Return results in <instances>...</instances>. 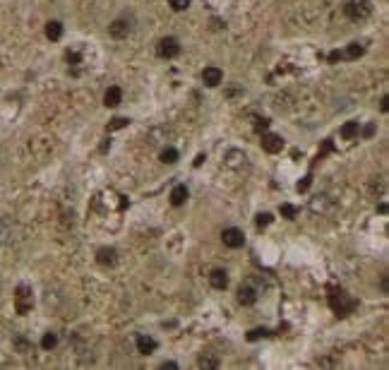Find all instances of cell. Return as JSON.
Instances as JSON below:
<instances>
[{"instance_id": "1", "label": "cell", "mask_w": 389, "mask_h": 370, "mask_svg": "<svg viewBox=\"0 0 389 370\" xmlns=\"http://www.w3.org/2000/svg\"><path fill=\"white\" fill-rule=\"evenodd\" d=\"M329 305H332V310L336 315H348L353 308H356V301L348 296V293H344V291H334L332 296H329Z\"/></svg>"}, {"instance_id": "2", "label": "cell", "mask_w": 389, "mask_h": 370, "mask_svg": "<svg viewBox=\"0 0 389 370\" xmlns=\"http://www.w3.org/2000/svg\"><path fill=\"white\" fill-rule=\"evenodd\" d=\"M344 12H346V17H348V20L361 22V20H365V17L372 12V7H370V2H367V0H348V2L344 5Z\"/></svg>"}, {"instance_id": "3", "label": "cell", "mask_w": 389, "mask_h": 370, "mask_svg": "<svg viewBox=\"0 0 389 370\" xmlns=\"http://www.w3.org/2000/svg\"><path fill=\"white\" fill-rule=\"evenodd\" d=\"M34 305V293L27 284H20L17 286V296H15V310L17 315H27Z\"/></svg>"}, {"instance_id": "4", "label": "cell", "mask_w": 389, "mask_h": 370, "mask_svg": "<svg viewBox=\"0 0 389 370\" xmlns=\"http://www.w3.org/2000/svg\"><path fill=\"white\" fill-rule=\"evenodd\" d=\"M221 240H223V245L226 248H243V243H245V236H243V231L240 228H223V233H221Z\"/></svg>"}, {"instance_id": "5", "label": "cell", "mask_w": 389, "mask_h": 370, "mask_svg": "<svg viewBox=\"0 0 389 370\" xmlns=\"http://www.w3.org/2000/svg\"><path fill=\"white\" fill-rule=\"evenodd\" d=\"M130 20L128 17H118V20H113L111 24H108V34H111L113 39H128L130 36Z\"/></svg>"}, {"instance_id": "6", "label": "cell", "mask_w": 389, "mask_h": 370, "mask_svg": "<svg viewBox=\"0 0 389 370\" xmlns=\"http://www.w3.org/2000/svg\"><path fill=\"white\" fill-rule=\"evenodd\" d=\"M159 56L166 58V60H171V58H175L178 53H180V44H178V39H173V36H166V39H161L159 41Z\"/></svg>"}, {"instance_id": "7", "label": "cell", "mask_w": 389, "mask_h": 370, "mask_svg": "<svg viewBox=\"0 0 389 370\" xmlns=\"http://www.w3.org/2000/svg\"><path fill=\"white\" fill-rule=\"evenodd\" d=\"M223 80V72L216 67V65H209V67H204L202 70V82L207 87H219Z\"/></svg>"}, {"instance_id": "8", "label": "cell", "mask_w": 389, "mask_h": 370, "mask_svg": "<svg viewBox=\"0 0 389 370\" xmlns=\"http://www.w3.org/2000/svg\"><path fill=\"white\" fill-rule=\"evenodd\" d=\"M223 161H226V166H228V169H243V166H245V161H248V156H245L240 149H228V152H226V156H223Z\"/></svg>"}, {"instance_id": "9", "label": "cell", "mask_w": 389, "mask_h": 370, "mask_svg": "<svg viewBox=\"0 0 389 370\" xmlns=\"http://www.w3.org/2000/svg\"><path fill=\"white\" fill-rule=\"evenodd\" d=\"M262 149H264V152H269V154L281 152V149H283V140H281V135L264 132V135H262Z\"/></svg>"}, {"instance_id": "10", "label": "cell", "mask_w": 389, "mask_h": 370, "mask_svg": "<svg viewBox=\"0 0 389 370\" xmlns=\"http://www.w3.org/2000/svg\"><path fill=\"white\" fill-rule=\"evenodd\" d=\"M238 303H240V305H255V303H257V288L250 284L240 286V288H238Z\"/></svg>"}, {"instance_id": "11", "label": "cell", "mask_w": 389, "mask_h": 370, "mask_svg": "<svg viewBox=\"0 0 389 370\" xmlns=\"http://www.w3.org/2000/svg\"><path fill=\"white\" fill-rule=\"evenodd\" d=\"M329 207H332V199L327 197V195H315V197L310 199V209L315 214H327Z\"/></svg>"}, {"instance_id": "12", "label": "cell", "mask_w": 389, "mask_h": 370, "mask_svg": "<svg viewBox=\"0 0 389 370\" xmlns=\"http://www.w3.org/2000/svg\"><path fill=\"white\" fill-rule=\"evenodd\" d=\"M120 101H123V89H120V87H108L106 94H104V104H106L108 109H115Z\"/></svg>"}, {"instance_id": "13", "label": "cell", "mask_w": 389, "mask_h": 370, "mask_svg": "<svg viewBox=\"0 0 389 370\" xmlns=\"http://www.w3.org/2000/svg\"><path fill=\"white\" fill-rule=\"evenodd\" d=\"M135 344H137V351L144 353V356L156 351V342H154L151 337H147V334H137V337H135Z\"/></svg>"}, {"instance_id": "14", "label": "cell", "mask_w": 389, "mask_h": 370, "mask_svg": "<svg viewBox=\"0 0 389 370\" xmlns=\"http://www.w3.org/2000/svg\"><path fill=\"white\" fill-rule=\"evenodd\" d=\"M209 284L214 286V288H219V291H223V288L228 286V274H226L223 269H214V272L209 274Z\"/></svg>"}, {"instance_id": "15", "label": "cell", "mask_w": 389, "mask_h": 370, "mask_svg": "<svg viewBox=\"0 0 389 370\" xmlns=\"http://www.w3.org/2000/svg\"><path fill=\"white\" fill-rule=\"evenodd\" d=\"M185 199H188V188H185V185H175V188L171 190V204H173V207L185 204Z\"/></svg>"}, {"instance_id": "16", "label": "cell", "mask_w": 389, "mask_h": 370, "mask_svg": "<svg viewBox=\"0 0 389 370\" xmlns=\"http://www.w3.org/2000/svg\"><path fill=\"white\" fill-rule=\"evenodd\" d=\"M115 257H118V253L113 248H99L96 250V260L101 264H115Z\"/></svg>"}, {"instance_id": "17", "label": "cell", "mask_w": 389, "mask_h": 370, "mask_svg": "<svg viewBox=\"0 0 389 370\" xmlns=\"http://www.w3.org/2000/svg\"><path fill=\"white\" fill-rule=\"evenodd\" d=\"M358 130H361V125H358L356 120H348V123L341 125V137H344V140H353V137L358 135Z\"/></svg>"}, {"instance_id": "18", "label": "cell", "mask_w": 389, "mask_h": 370, "mask_svg": "<svg viewBox=\"0 0 389 370\" xmlns=\"http://www.w3.org/2000/svg\"><path fill=\"white\" fill-rule=\"evenodd\" d=\"M46 36H48L51 41H58V39L63 36V24L56 22V20H53V22H48V24H46Z\"/></svg>"}, {"instance_id": "19", "label": "cell", "mask_w": 389, "mask_h": 370, "mask_svg": "<svg viewBox=\"0 0 389 370\" xmlns=\"http://www.w3.org/2000/svg\"><path fill=\"white\" fill-rule=\"evenodd\" d=\"M365 53V48H363L361 44H348V48L341 53V58H348V60H356V58H361Z\"/></svg>"}, {"instance_id": "20", "label": "cell", "mask_w": 389, "mask_h": 370, "mask_svg": "<svg viewBox=\"0 0 389 370\" xmlns=\"http://www.w3.org/2000/svg\"><path fill=\"white\" fill-rule=\"evenodd\" d=\"M178 149H173V147H164V152H161V161H166V164H175L178 161Z\"/></svg>"}, {"instance_id": "21", "label": "cell", "mask_w": 389, "mask_h": 370, "mask_svg": "<svg viewBox=\"0 0 389 370\" xmlns=\"http://www.w3.org/2000/svg\"><path fill=\"white\" fill-rule=\"evenodd\" d=\"M56 344H58V337L53 334V332H46V334H43V339H41V346H43L46 351L56 348Z\"/></svg>"}, {"instance_id": "22", "label": "cell", "mask_w": 389, "mask_h": 370, "mask_svg": "<svg viewBox=\"0 0 389 370\" xmlns=\"http://www.w3.org/2000/svg\"><path fill=\"white\" fill-rule=\"evenodd\" d=\"M264 337H272V332L269 329H252V332H248V342H257V339H264Z\"/></svg>"}, {"instance_id": "23", "label": "cell", "mask_w": 389, "mask_h": 370, "mask_svg": "<svg viewBox=\"0 0 389 370\" xmlns=\"http://www.w3.org/2000/svg\"><path fill=\"white\" fill-rule=\"evenodd\" d=\"M199 368L214 370V368H219V361H216V358H212V356H202V358H199Z\"/></svg>"}, {"instance_id": "24", "label": "cell", "mask_w": 389, "mask_h": 370, "mask_svg": "<svg viewBox=\"0 0 389 370\" xmlns=\"http://www.w3.org/2000/svg\"><path fill=\"white\" fill-rule=\"evenodd\" d=\"M128 123H130L128 118H120V115H118V118H113L111 123H108V132H113V130H123Z\"/></svg>"}, {"instance_id": "25", "label": "cell", "mask_w": 389, "mask_h": 370, "mask_svg": "<svg viewBox=\"0 0 389 370\" xmlns=\"http://www.w3.org/2000/svg\"><path fill=\"white\" fill-rule=\"evenodd\" d=\"M190 2H193V0H168L171 10H175V12H183V10H188V7H190Z\"/></svg>"}, {"instance_id": "26", "label": "cell", "mask_w": 389, "mask_h": 370, "mask_svg": "<svg viewBox=\"0 0 389 370\" xmlns=\"http://www.w3.org/2000/svg\"><path fill=\"white\" fill-rule=\"evenodd\" d=\"M281 214H283L286 219H296V217H298V209H296L293 204H281Z\"/></svg>"}, {"instance_id": "27", "label": "cell", "mask_w": 389, "mask_h": 370, "mask_svg": "<svg viewBox=\"0 0 389 370\" xmlns=\"http://www.w3.org/2000/svg\"><path fill=\"white\" fill-rule=\"evenodd\" d=\"M272 224V214H257V226H269Z\"/></svg>"}, {"instance_id": "28", "label": "cell", "mask_w": 389, "mask_h": 370, "mask_svg": "<svg viewBox=\"0 0 389 370\" xmlns=\"http://www.w3.org/2000/svg\"><path fill=\"white\" fill-rule=\"evenodd\" d=\"M7 233H10V226H7V221L5 219H0V243L7 238Z\"/></svg>"}, {"instance_id": "29", "label": "cell", "mask_w": 389, "mask_h": 370, "mask_svg": "<svg viewBox=\"0 0 389 370\" xmlns=\"http://www.w3.org/2000/svg\"><path fill=\"white\" fill-rule=\"evenodd\" d=\"M310 183H312V178H310V175H305V178L298 183V193H305L307 188H310Z\"/></svg>"}, {"instance_id": "30", "label": "cell", "mask_w": 389, "mask_h": 370, "mask_svg": "<svg viewBox=\"0 0 389 370\" xmlns=\"http://www.w3.org/2000/svg\"><path fill=\"white\" fill-rule=\"evenodd\" d=\"M15 346H17L20 351H29V342H27V339H22V337H17V339H15Z\"/></svg>"}, {"instance_id": "31", "label": "cell", "mask_w": 389, "mask_h": 370, "mask_svg": "<svg viewBox=\"0 0 389 370\" xmlns=\"http://www.w3.org/2000/svg\"><path fill=\"white\" fill-rule=\"evenodd\" d=\"M67 60H70L72 65H77V63H80V53H77V51H67Z\"/></svg>"}, {"instance_id": "32", "label": "cell", "mask_w": 389, "mask_h": 370, "mask_svg": "<svg viewBox=\"0 0 389 370\" xmlns=\"http://www.w3.org/2000/svg\"><path fill=\"white\" fill-rule=\"evenodd\" d=\"M161 368H164V370H166V368L178 370V363H173V361H166V363H161Z\"/></svg>"}, {"instance_id": "33", "label": "cell", "mask_w": 389, "mask_h": 370, "mask_svg": "<svg viewBox=\"0 0 389 370\" xmlns=\"http://www.w3.org/2000/svg\"><path fill=\"white\" fill-rule=\"evenodd\" d=\"M372 132H375V125H367V128L363 130V135H365V137H372Z\"/></svg>"}, {"instance_id": "34", "label": "cell", "mask_w": 389, "mask_h": 370, "mask_svg": "<svg viewBox=\"0 0 389 370\" xmlns=\"http://www.w3.org/2000/svg\"><path fill=\"white\" fill-rule=\"evenodd\" d=\"M339 58H341V53H339V51H334L332 56H329V60H332V63H334V60H339Z\"/></svg>"}]
</instances>
